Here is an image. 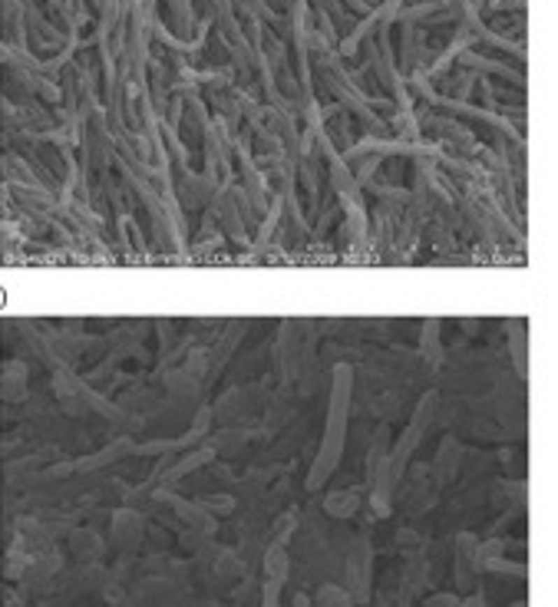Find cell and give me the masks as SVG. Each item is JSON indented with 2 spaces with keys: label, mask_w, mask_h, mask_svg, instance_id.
Instances as JSON below:
<instances>
[{
  "label": "cell",
  "mask_w": 558,
  "mask_h": 607,
  "mask_svg": "<svg viewBox=\"0 0 558 607\" xmlns=\"http://www.w3.org/2000/svg\"><path fill=\"white\" fill-rule=\"evenodd\" d=\"M354 505H357V495H354V492H347L344 499H341V495H334L331 502H327V512H331V515H347V512H354Z\"/></svg>",
  "instance_id": "1"
},
{
  "label": "cell",
  "mask_w": 558,
  "mask_h": 607,
  "mask_svg": "<svg viewBox=\"0 0 558 607\" xmlns=\"http://www.w3.org/2000/svg\"><path fill=\"white\" fill-rule=\"evenodd\" d=\"M466 607H482V601H479V597H473V601H469Z\"/></svg>",
  "instance_id": "2"
}]
</instances>
